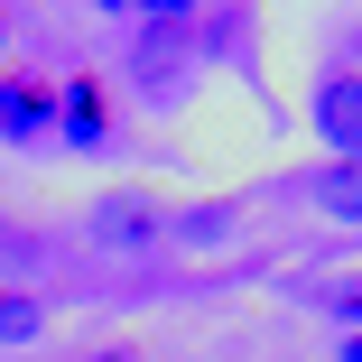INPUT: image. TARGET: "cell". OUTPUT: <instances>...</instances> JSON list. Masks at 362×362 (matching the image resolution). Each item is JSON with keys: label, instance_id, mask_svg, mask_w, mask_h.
Segmentation results:
<instances>
[{"label": "cell", "instance_id": "1", "mask_svg": "<svg viewBox=\"0 0 362 362\" xmlns=\"http://www.w3.org/2000/svg\"><path fill=\"white\" fill-rule=\"evenodd\" d=\"M56 139H65V149H103V139H112L103 75H65V93H56Z\"/></svg>", "mask_w": 362, "mask_h": 362}, {"label": "cell", "instance_id": "2", "mask_svg": "<svg viewBox=\"0 0 362 362\" xmlns=\"http://www.w3.org/2000/svg\"><path fill=\"white\" fill-rule=\"evenodd\" d=\"M47 130H56V93L37 75H10L0 84V139H10V149H37Z\"/></svg>", "mask_w": 362, "mask_h": 362}, {"label": "cell", "instance_id": "3", "mask_svg": "<svg viewBox=\"0 0 362 362\" xmlns=\"http://www.w3.org/2000/svg\"><path fill=\"white\" fill-rule=\"evenodd\" d=\"M316 139L334 158H362V75H325L316 93Z\"/></svg>", "mask_w": 362, "mask_h": 362}, {"label": "cell", "instance_id": "4", "mask_svg": "<svg viewBox=\"0 0 362 362\" xmlns=\"http://www.w3.org/2000/svg\"><path fill=\"white\" fill-rule=\"evenodd\" d=\"M177 65H186V28H149L139 37V84H149L158 103L177 93Z\"/></svg>", "mask_w": 362, "mask_h": 362}, {"label": "cell", "instance_id": "5", "mask_svg": "<svg viewBox=\"0 0 362 362\" xmlns=\"http://www.w3.org/2000/svg\"><path fill=\"white\" fill-rule=\"evenodd\" d=\"M316 195H325V214H334V223H362V158H334Z\"/></svg>", "mask_w": 362, "mask_h": 362}, {"label": "cell", "instance_id": "6", "mask_svg": "<svg viewBox=\"0 0 362 362\" xmlns=\"http://www.w3.org/2000/svg\"><path fill=\"white\" fill-rule=\"evenodd\" d=\"M93 233L121 242V251H139V242L158 233V214H149V204H103V214H93Z\"/></svg>", "mask_w": 362, "mask_h": 362}, {"label": "cell", "instance_id": "7", "mask_svg": "<svg viewBox=\"0 0 362 362\" xmlns=\"http://www.w3.org/2000/svg\"><path fill=\"white\" fill-rule=\"evenodd\" d=\"M37 334H47V307L28 288H0V344H37Z\"/></svg>", "mask_w": 362, "mask_h": 362}, {"label": "cell", "instance_id": "8", "mask_svg": "<svg viewBox=\"0 0 362 362\" xmlns=\"http://www.w3.org/2000/svg\"><path fill=\"white\" fill-rule=\"evenodd\" d=\"M334 316H344V325H362V288H344V298H334Z\"/></svg>", "mask_w": 362, "mask_h": 362}, {"label": "cell", "instance_id": "9", "mask_svg": "<svg viewBox=\"0 0 362 362\" xmlns=\"http://www.w3.org/2000/svg\"><path fill=\"white\" fill-rule=\"evenodd\" d=\"M344 362H362V325H353V334H344Z\"/></svg>", "mask_w": 362, "mask_h": 362}, {"label": "cell", "instance_id": "10", "mask_svg": "<svg viewBox=\"0 0 362 362\" xmlns=\"http://www.w3.org/2000/svg\"><path fill=\"white\" fill-rule=\"evenodd\" d=\"M84 362H130V353H84Z\"/></svg>", "mask_w": 362, "mask_h": 362}, {"label": "cell", "instance_id": "11", "mask_svg": "<svg viewBox=\"0 0 362 362\" xmlns=\"http://www.w3.org/2000/svg\"><path fill=\"white\" fill-rule=\"evenodd\" d=\"M0 28H10V19H0Z\"/></svg>", "mask_w": 362, "mask_h": 362}, {"label": "cell", "instance_id": "12", "mask_svg": "<svg viewBox=\"0 0 362 362\" xmlns=\"http://www.w3.org/2000/svg\"><path fill=\"white\" fill-rule=\"evenodd\" d=\"M0 84H10V75H0Z\"/></svg>", "mask_w": 362, "mask_h": 362}]
</instances>
